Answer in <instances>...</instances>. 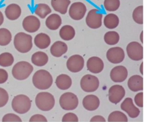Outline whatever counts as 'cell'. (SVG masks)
Instances as JSON below:
<instances>
[{
	"label": "cell",
	"mask_w": 147,
	"mask_h": 122,
	"mask_svg": "<svg viewBox=\"0 0 147 122\" xmlns=\"http://www.w3.org/2000/svg\"><path fill=\"white\" fill-rule=\"evenodd\" d=\"M32 82L37 88L40 90L49 89L52 85L53 79L50 73L44 69L37 71L32 77Z\"/></svg>",
	"instance_id": "6da1fadb"
},
{
	"label": "cell",
	"mask_w": 147,
	"mask_h": 122,
	"mask_svg": "<svg viewBox=\"0 0 147 122\" xmlns=\"http://www.w3.org/2000/svg\"><path fill=\"white\" fill-rule=\"evenodd\" d=\"M13 44L16 49L22 53H26L32 47V37L24 32H20L15 36Z\"/></svg>",
	"instance_id": "7a4b0ae2"
},
{
	"label": "cell",
	"mask_w": 147,
	"mask_h": 122,
	"mask_svg": "<svg viewBox=\"0 0 147 122\" xmlns=\"http://www.w3.org/2000/svg\"><path fill=\"white\" fill-rule=\"evenodd\" d=\"M33 70L32 66L26 61H21L17 63L13 67L12 73L16 79L22 80L27 79Z\"/></svg>",
	"instance_id": "3957f363"
},
{
	"label": "cell",
	"mask_w": 147,
	"mask_h": 122,
	"mask_svg": "<svg viewBox=\"0 0 147 122\" xmlns=\"http://www.w3.org/2000/svg\"><path fill=\"white\" fill-rule=\"evenodd\" d=\"M35 103L40 109L47 111L52 109L54 106L55 100L53 96L47 92H41L37 95Z\"/></svg>",
	"instance_id": "277c9868"
},
{
	"label": "cell",
	"mask_w": 147,
	"mask_h": 122,
	"mask_svg": "<svg viewBox=\"0 0 147 122\" xmlns=\"http://www.w3.org/2000/svg\"><path fill=\"white\" fill-rule=\"evenodd\" d=\"M31 102L27 96L20 94L15 96L11 103L12 107L14 111L20 114L27 112L31 107Z\"/></svg>",
	"instance_id": "5b68a950"
},
{
	"label": "cell",
	"mask_w": 147,
	"mask_h": 122,
	"mask_svg": "<svg viewBox=\"0 0 147 122\" xmlns=\"http://www.w3.org/2000/svg\"><path fill=\"white\" fill-rule=\"evenodd\" d=\"M59 102L61 108L66 110L74 109L78 104V100L76 95L70 92L63 94L60 98Z\"/></svg>",
	"instance_id": "8992f818"
},
{
	"label": "cell",
	"mask_w": 147,
	"mask_h": 122,
	"mask_svg": "<svg viewBox=\"0 0 147 122\" xmlns=\"http://www.w3.org/2000/svg\"><path fill=\"white\" fill-rule=\"evenodd\" d=\"M103 15L98 9H93L88 13L86 18L87 25L90 28L97 29L100 28L102 25Z\"/></svg>",
	"instance_id": "52a82bcc"
},
{
	"label": "cell",
	"mask_w": 147,
	"mask_h": 122,
	"mask_svg": "<svg viewBox=\"0 0 147 122\" xmlns=\"http://www.w3.org/2000/svg\"><path fill=\"white\" fill-rule=\"evenodd\" d=\"M80 84L82 89L85 92H93L98 88L99 85V81L95 76L87 74L82 78Z\"/></svg>",
	"instance_id": "ba28073f"
},
{
	"label": "cell",
	"mask_w": 147,
	"mask_h": 122,
	"mask_svg": "<svg viewBox=\"0 0 147 122\" xmlns=\"http://www.w3.org/2000/svg\"><path fill=\"white\" fill-rule=\"evenodd\" d=\"M87 11L85 5L82 2H74L70 6L69 14L70 17L75 20H80L84 16Z\"/></svg>",
	"instance_id": "9c48e42d"
},
{
	"label": "cell",
	"mask_w": 147,
	"mask_h": 122,
	"mask_svg": "<svg viewBox=\"0 0 147 122\" xmlns=\"http://www.w3.org/2000/svg\"><path fill=\"white\" fill-rule=\"evenodd\" d=\"M126 51L128 57L131 59L138 61L143 58V47L138 42L132 41L127 45Z\"/></svg>",
	"instance_id": "30bf717a"
},
{
	"label": "cell",
	"mask_w": 147,
	"mask_h": 122,
	"mask_svg": "<svg viewBox=\"0 0 147 122\" xmlns=\"http://www.w3.org/2000/svg\"><path fill=\"white\" fill-rule=\"evenodd\" d=\"M84 62V60L82 56L79 55H75L69 58L67 62V67L71 72H78L83 68Z\"/></svg>",
	"instance_id": "8fae6325"
},
{
	"label": "cell",
	"mask_w": 147,
	"mask_h": 122,
	"mask_svg": "<svg viewBox=\"0 0 147 122\" xmlns=\"http://www.w3.org/2000/svg\"><path fill=\"white\" fill-rule=\"evenodd\" d=\"M22 25L23 28L27 32L34 33L40 28V22L39 19L34 15H29L23 19Z\"/></svg>",
	"instance_id": "7c38bea8"
},
{
	"label": "cell",
	"mask_w": 147,
	"mask_h": 122,
	"mask_svg": "<svg viewBox=\"0 0 147 122\" xmlns=\"http://www.w3.org/2000/svg\"><path fill=\"white\" fill-rule=\"evenodd\" d=\"M125 53L123 49L119 47L109 49L107 51L106 57L108 60L112 63L117 64L121 63L125 58Z\"/></svg>",
	"instance_id": "4fadbf2b"
},
{
	"label": "cell",
	"mask_w": 147,
	"mask_h": 122,
	"mask_svg": "<svg viewBox=\"0 0 147 122\" xmlns=\"http://www.w3.org/2000/svg\"><path fill=\"white\" fill-rule=\"evenodd\" d=\"M109 99L113 103L116 104L123 98L125 94V91L123 87L119 85H115L109 89Z\"/></svg>",
	"instance_id": "5bb4252c"
},
{
	"label": "cell",
	"mask_w": 147,
	"mask_h": 122,
	"mask_svg": "<svg viewBox=\"0 0 147 122\" xmlns=\"http://www.w3.org/2000/svg\"><path fill=\"white\" fill-rule=\"evenodd\" d=\"M128 71L125 67L122 65L116 66L113 68L110 73L112 80L115 82H121L127 78Z\"/></svg>",
	"instance_id": "9a60e30c"
},
{
	"label": "cell",
	"mask_w": 147,
	"mask_h": 122,
	"mask_svg": "<svg viewBox=\"0 0 147 122\" xmlns=\"http://www.w3.org/2000/svg\"><path fill=\"white\" fill-rule=\"evenodd\" d=\"M121 107L132 118L137 117L140 113L139 109L135 106L132 99L130 98H125L121 104Z\"/></svg>",
	"instance_id": "2e32d148"
},
{
	"label": "cell",
	"mask_w": 147,
	"mask_h": 122,
	"mask_svg": "<svg viewBox=\"0 0 147 122\" xmlns=\"http://www.w3.org/2000/svg\"><path fill=\"white\" fill-rule=\"evenodd\" d=\"M86 65L88 69L94 73H100L103 70L104 67L102 60L96 56L90 58L87 61Z\"/></svg>",
	"instance_id": "e0dca14e"
},
{
	"label": "cell",
	"mask_w": 147,
	"mask_h": 122,
	"mask_svg": "<svg viewBox=\"0 0 147 122\" xmlns=\"http://www.w3.org/2000/svg\"><path fill=\"white\" fill-rule=\"evenodd\" d=\"M22 12L21 9L18 4L13 3L8 5L5 11L6 17L10 20H15L20 16Z\"/></svg>",
	"instance_id": "ac0fdd59"
},
{
	"label": "cell",
	"mask_w": 147,
	"mask_h": 122,
	"mask_svg": "<svg viewBox=\"0 0 147 122\" xmlns=\"http://www.w3.org/2000/svg\"><path fill=\"white\" fill-rule=\"evenodd\" d=\"M100 103L98 98L93 95L86 96L83 99L82 101L84 108L90 111L95 110L97 109L99 106Z\"/></svg>",
	"instance_id": "d6986e66"
},
{
	"label": "cell",
	"mask_w": 147,
	"mask_h": 122,
	"mask_svg": "<svg viewBox=\"0 0 147 122\" xmlns=\"http://www.w3.org/2000/svg\"><path fill=\"white\" fill-rule=\"evenodd\" d=\"M51 3L55 11L64 15L67 12L71 1L70 0H51Z\"/></svg>",
	"instance_id": "ffe728a7"
},
{
	"label": "cell",
	"mask_w": 147,
	"mask_h": 122,
	"mask_svg": "<svg viewBox=\"0 0 147 122\" xmlns=\"http://www.w3.org/2000/svg\"><path fill=\"white\" fill-rule=\"evenodd\" d=\"M67 49V46L65 43L61 41H57L51 45L50 51L53 56L59 57L65 53Z\"/></svg>",
	"instance_id": "44dd1931"
},
{
	"label": "cell",
	"mask_w": 147,
	"mask_h": 122,
	"mask_svg": "<svg viewBox=\"0 0 147 122\" xmlns=\"http://www.w3.org/2000/svg\"><path fill=\"white\" fill-rule=\"evenodd\" d=\"M45 25L49 29L55 30L58 29L62 23L61 18L56 13H52L49 15L45 21Z\"/></svg>",
	"instance_id": "7402d4cb"
},
{
	"label": "cell",
	"mask_w": 147,
	"mask_h": 122,
	"mask_svg": "<svg viewBox=\"0 0 147 122\" xmlns=\"http://www.w3.org/2000/svg\"><path fill=\"white\" fill-rule=\"evenodd\" d=\"M143 78L139 75L132 76L128 80V86L131 91L136 92L143 90Z\"/></svg>",
	"instance_id": "603a6c76"
},
{
	"label": "cell",
	"mask_w": 147,
	"mask_h": 122,
	"mask_svg": "<svg viewBox=\"0 0 147 122\" xmlns=\"http://www.w3.org/2000/svg\"><path fill=\"white\" fill-rule=\"evenodd\" d=\"M36 46L41 49H45L50 45L51 40L50 37L46 33H41L37 34L34 39Z\"/></svg>",
	"instance_id": "cb8c5ba5"
},
{
	"label": "cell",
	"mask_w": 147,
	"mask_h": 122,
	"mask_svg": "<svg viewBox=\"0 0 147 122\" xmlns=\"http://www.w3.org/2000/svg\"><path fill=\"white\" fill-rule=\"evenodd\" d=\"M48 61V57L45 52L39 51L34 53L31 57L32 63L36 66L41 67L45 65Z\"/></svg>",
	"instance_id": "d4e9b609"
},
{
	"label": "cell",
	"mask_w": 147,
	"mask_h": 122,
	"mask_svg": "<svg viewBox=\"0 0 147 122\" xmlns=\"http://www.w3.org/2000/svg\"><path fill=\"white\" fill-rule=\"evenodd\" d=\"M55 83L60 89L65 90L70 88L72 84V80L70 77L65 74H61L58 76Z\"/></svg>",
	"instance_id": "484cf974"
},
{
	"label": "cell",
	"mask_w": 147,
	"mask_h": 122,
	"mask_svg": "<svg viewBox=\"0 0 147 122\" xmlns=\"http://www.w3.org/2000/svg\"><path fill=\"white\" fill-rule=\"evenodd\" d=\"M61 38L65 41H69L73 39L75 35L74 28L71 25H65L62 26L59 31Z\"/></svg>",
	"instance_id": "4316f807"
},
{
	"label": "cell",
	"mask_w": 147,
	"mask_h": 122,
	"mask_svg": "<svg viewBox=\"0 0 147 122\" xmlns=\"http://www.w3.org/2000/svg\"><path fill=\"white\" fill-rule=\"evenodd\" d=\"M119 19L116 14L110 13L106 15L105 17L103 22L105 27L110 29L116 28L119 23Z\"/></svg>",
	"instance_id": "83f0119b"
},
{
	"label": "cell",
	"mask_w": 147,
	"mask_h": 122,
	"mask_svg": "<svg viewBox=\"0 0 147 122\" xmlns=\"http://www.w3.org/2000/svg\"><path fill=\"white\" fill-rule=\"evenodd\" d=\"M52 12V10L47 4L41 3L38 4L34 10L35 14L40 18H45Z\"/></svg>",
	"instance_id": "f1b7e54d"
},
{
	"label": "cell",
	"mask_w": 147,
	"mask_h": 122,
	"mask_svg": "<svg viewBox=\"0 0 147 122\" xmlns=\"http://www.w3.org/2000/svg\"><path fill=\"white\" fill-rule=\"evenodd\" d=\"M119 38V35L117 32L110 31L105 34L104 36V40L108 45H114L118 42Z\"/></svg>",
	"instance_id": "f546056e"
},
{
	"label": "cell",
	"mask_w": 147,
	"mask_h": 122,
	"mask_svg": "<svg viewBox=\"0 0 147 122\" xmlns=\"http://www.w3.org/2000/svg\"><path fill=\"white\" fill-rule=\"evenodd\" d=\"M11 34L8 29L4 28H0V46L8 45L11 41Z\"/></svg>",
	"instance_id": "4dcf8cb0"
},
{
	"label": "cell",
	"mask_w": 147,
	"mask_h": 122,
	"mask_svg": "<svg viewBox=\"0 0 147 122\" xmlns=\"http://www.w3.org/2000/svg\"><path fill=\"white\" fill-rule=\"evenodd\" d=\"M14 61V57L11 53L5 52L0 55V65L3 67L11 66Z\"/></svg>",
	"instance_id": "1f68e13d"
},
{
	"label": "cell",
	"mask_w": 147,
	"mask_h": 122,
	"mask_svg": "<svg viewBox=\"0 0 147 122\" xmlns=\"http://www.w3.org/2000/svg\"><path fill=\"white\" fill-rule=\"evenodd\" d=\"M108 121L127 122L128 119L127 116L123 113L119 111L112 112L109 115Z\"/></svg>",
	"instance_id": "d6a6232c"
},
{
	"label": "cell",
	"mask_w": 147,
	"mask_h": 122,
	"mask_svg": "<svg viewBox=\"0 0 147 122\" xmlns=\"http://www.w3.org/2000/svg\"><path fill=\"white\" fill-rule=\"evenodd\" d=\"M143 6L140 5L136 7L132 13V18L134 21L139 24H143Z\"/></svg>",
	"instance_id": "836d02e7"
},
{
	"label": "cell",
	"mask_w": 147,
	"mask_h": 122,
	"mask_svg": "<svg viewBox=\"0 0 147 122\" xmlns=\"http://www.w3.org/2000/svg\"><path fill=\"white\" fill-rule=\"evenodd\" d=\"M120 0H104V6L106 10L114 11L117 10L120 6Z\"/></svg>",
	"instance_id": "e575fe53"
},
{
	"label": "cell",
	"mask_w": 147,
	"mask_h": 122,
	"mask_svg": "<svg viewBox=\"0 0 147 122\" xmlns=\"http://www.w3.org/2000/svg\"><path fill=\"white\" fill-rule=\"evenodd\" d=\"M9 99V95L7 91L4 89L0 87V107L4 106Z\"/></svg>",
	"instance_id": "d590c367"
},
{
	"label": "cell",
	"mask_w": 147,
	"mask_h": 122,
	"mask_svg": "<svg viewBox=\"0 0 147 122\" xmlns=\"http://www.w3.org/2000/svg\"><path fill=\"white\" fill-rule=\"evenodd\" d=\"M2 121L22 122V121L20 118L16 114L13 113H8L3 117Z\"/></svg>",
	"instance_id": "8d00e7d4"
},
{
	"label": "cell",
	"mask_w": 147,
	"mask_h": 122,
	"mask_svg": "<svg viewBox=\"0 0 147 122\" xmlns=\"http://www.w3.org/2000/svg\"><path fill=\"white\" fill-rule=\"evenodd\" d=\"M78 118L76 115L74 113H66L63 116L62 121L78 122Z\"/></svg>",
	"instance_id": "74e56055"
},
{
	"label": "cell",
	"mask_w": 147,
	"mask_h": 122,
	"mask_svg": "<svg viewBox=\"0 0 147 122\" xmlns=\"http://www.w3.org/2000/svg\"><path fill=\"white\" fill-rule=\"evenodd\" d=\"M143 92L140 93L135 96L134 98L135 102L136 104L141 107H143Z\"/></svg>",
	"instance_id": "f35d334b"
},
{
	"label": "cell",
	"mask_w": 147,
	"mask_h": 122,
	"mask_svg": "<svg viewBox=\"0 0 147 122\" xmlns=\"http://www.w3.org/2000/svg\"><path fill=\"white\" fill-rule=\"evenodd\" d=\"M8 78V74L7 71L4 69H0V84L5 82Z\"/></svg>",
	"instance_id": "ab89813d"
},
{
	"label": "cell",
	"mask_w": 147,
	"mask_h": 122,
	"mask_svg": "<svg viewBox=\"0 0 147 122\" xmlns=\"http://www.w3.org/2000/svg\"><path fill=\"white\" fill-rule=\"evenodd\" d=\"M30 121H47L46 118L43 115L36 114L32 116L30 119Z\"/></svg>",
	"instance_id": "60d3db41"
},
{
	"label": "cell",
	"mask_w": 147,
	"mask_h": 122,
	"mask_svg": "<svg viewBox=\"0 0 147 122\" xmlns=\"http://www.w3.org/2000/svg\"><path fill=\"white\" fill-rule=\"evenodd\" d=\"M90 121H101L105 122L106 120L102 116L96 115L93 117L90 120Z\"/></svg>",
	"instance_id": "b9f144b4"
},
{
	"label": "cell",
	"mask_w": 147,
	"mask_h": 122,
	"mask_svg": "<svg viewBox=\"0 0 147 122\" xmlns=\"http://www.w3.org/2000/svg\"><path fill=\"white\" fill-rule=\"evenodd\" d=\"M4 21L3 15L2 12L0 11V26L3 23Z\"/></svg>",
	"instance_id": "7bdbcfd3"
},
{
	"label": "cell",
	"mask_w": 147,
	"mask_h": 122,
	"mask_svg": "<svg viewBox=\"0 0 147 122\" xmlns=\"http://www.w3.org/2000/svg\"><path fill=\"white\" fill-rule=\"evenodd\" d=\"M140 71L141 74L143 75V62H142L140 66Z\"/></svg>",
	"instance_id": "ee69618b"
},
{
	"label": "cell",
	"mask_w": 147,
	"mask_h": 122,
	"mask_svg": "<svg viewBox=\"0 0 147 122\" xmlns=\"http://www.w3.org/2000/svg\"><path fill=\"white\" fill-rule=\"evenodd\" d=\"M140 39L141 42L143 43V31H142L141 32L140 35Z\"/></svg>",
	"instance_id": "f6af8a7d"
}]
</instances>
